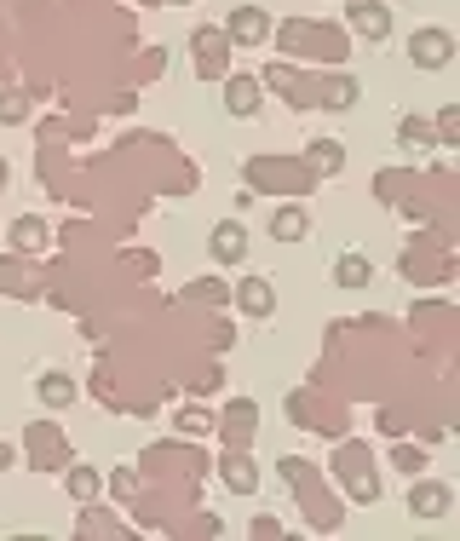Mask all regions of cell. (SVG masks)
<instances>
[{"label": "cell", "mask_w": 460, "mask_h": 541, "mask_svg": "<svg viewBox=\"0 0 460 541\" xmlns=\"http://www.w3.org/2000/svg\"><path fill=\"white\" fill-rule=\"evenodd\" d=\"M345 24L357 29V35H368V41H386V35H391V12L380 6V0H345Z\"/></svg>", "instance_id": "obj_4"}, {"label": "cell", "mask_w": 460, "mask_h": 541, "mask_svg": "<svg viewBox=\"0 0 460 541\" xmlns=\"http://www.w3.org/2000/svg\"><path fill=\"white\" fill-rule=\"evenodd\" d=\"M397 144H403V150H426V144H437V139H432V127H426L420 116H403V127H397Z\"/></svg>", "instance_id": "obj_15"}, {"label": "cell", "mask_w": 460, "mask_h": 541, "mask_svg": "<svg viewBox=\"0 0 460 541\" xmlns=\"http://www.w3.org/2000/svg\"><path fill=\"white\" fill-rule=\"evenodd\" d=\"M207 254L219 259V265H242V259H248V231H242L236 219L213 225V236H207Z\"/></svg>", "instance_id": "obj_5"}, {"label": "cell", "mask_w": 460, "mask_h": 541, "mask_svg": "<svg viewBox=\"0 0 460 541\" xmlns=\"http://www.w3.org/2000/svg\"><path fill=\"white\" fill-rule=\"evenodd\" d=\"M368 277H374L368 254H340V259H334V283H340V288H368Z\"/></svg>", "instance_id": "obj_11"}, {"label": "cell", "mask_w": 460, "mask_h": 541, "mask_svg": "<svg viewBox=\"0 0 460 541\" xmlns=\"http://www.w3.org/2000/svg\"><path fill=\"white\" fill-rule=\"evenodd\" d=\"M12 467V444H6V438H0V472Z\"/></svg>", "instance_id": "obj_21"}, {"label": "cell", "mask_w": 460, "mask_h": 541, "mask_svg": "<svg viewBox=\"0 0 460 541\" xmlns=\"http://www.w3.org/2000/svg\"><path fill=\"white\" fill-rule=\"evenodd\" d=\"M391 467H397V472H409V478H414V472H426V449L403 444V449H397V455H391Z\"/></svg>", "instance_id": "obj_17"}, {"label": "cell", "mask_w": 460, "mask_h": 541, "mask_svg": "<svg viewBox=\"0 0 460 541\" xmlns=\"http://www.w3.org/2000/svg\"><path fill=\"white\" fill-rule=\"evenodd\" d=\"M236 306L248 311V317H271V311H276V288L265 283V277H242V283H236Z\"/></svg>", "instance_id": "obj_7"}, {"label": "cell", "mask_w": 460, "mask_h": 541, "mask_svg": "<svg viewBox=\"0 0 460 541\" xmlns=\"http://www.w3.org/2000/svg\"><path fill=\"white\" fill-rule=\"evenodd\" d=\"M133 490H138L133 467H121V472H115V495H121V501H133Z\"/></svg>", "instance_id": "obj_20"}, {"label": "cell", "mask_w": 460, "mask_h": 541, "mask_svg": "<svg viewBox=\"0 0 460 541\" xmlns=\"http://www.w3.org/2000/svg\"><path fill=\"white\" fill-rule=\"evenodd\" d=\"M23 116H29V98H23V93L0 98V121H23Z\"/></svg>", "instance_id": "obj_18"}, {"label": "cell", "mask_w": 460, "mask_h": 541, "mask_svg": "<svg viewBox=\"0 0 460 541\" xmlns=\"http://www.w3.org/2000/svg\"><path fill=\"white\" fill-rule=\"evenodd\" d=\"M305 162L317 167V173H340L345 150H340V144H328V139H322V144H311V150H305Z\"/></svg>", "instance_id": "obj_16"}, {"label": "cell", "mask_w": 460, "mask_h": 541, "mask_svg": "<svg viewBox=\"0 0 460 541\" xmlns=\"http://www.w3.org/2000/svg\"><path fill=\"white\" fill-rule=\"evenodd\" d=\"M455 133H460V110H443L437 116V144H455Z\"/></svg>", "instance_id": "obj_19"}, {"label": "cell", "mask_w": 460, "mask_h": 541, "mask_svg": "<svg viewBox=\"0 0 460 541\" xmlns=\"http://www.w3.org/2000/svg\"><path fill=\"white\" fill-rule=\"evenodd\" d=\"M305 231H311L305 208H276V219H271V236H276V242H299Z\"/></svg>", "instance_id": "obj_14"}, {"label": "cell", "mask_w": 460, "mask_h": 541, "mask_svg": "<svg viewBox=\"0 0 460 541\" xmlns=\"http://www.w3.org/2000/svg\"><path fill=\"white\" fill-rule=\"evenodd\" d=\"M6 179H12V167H6V156H0V185H6Z\"/></svg>", "instance_id": "obj_22"}, {"label": "cell", "mask_w": 460, "mask_h": 541, "mask_svg": "<svg viewBox=\"0 0 460 541\" xmlns=\"http://www.w3.org/2000/svg\"><path fill=\"white\" fill-rule=\"evenodd\" d=\"M12 248H18V254H35V248H46V219L23 213L18 225H12Z\"/></svg>", "instance_id": "obj_13"}, {"label": "cell", "mask_w": 460, "mask_h": 541, "mask_svg": "<svg viewBox=\"0 0 460 541\" xmlns=\"http://www.w3.org/2000/svg\"><path fill=\"white\" fill-rule=\"evenodd\" d=\"M225 110L230 116H259V81L253 75H230L225 81Z\"/></svg>", "instance_id": "obj_8"}, {"label": "cell", "mask_w": 460, "mask_h": 541, "mask_svg": "<svg viewBox=\"0 0 460 541\" xmlns=\"http://www.w3.org/2000/svg\"><path fill=\"white\" fill-rule=\"evenodd\" d=\"M340 472H345V484H351V495H357V501H374V495H380V478L363 467V449H357V444L340 449Z\"/></svg>", "instance_id": "obj_6"}, {"label": "cell", "mask_w": 460, "mask_h": 541, "mask_svg": "<svg viewBox=\"0 0 460 541\" xmlns=\"http://www.w3.org/2000/svg\"><path fill=\"white\" fill-rule=\"evenodd\" d=\"M64 490H69V501H81V507H87V501H98L104 478H98V472H92L87 461H75V467L64 472Z\"/></svg>", "instance_id": "obj_10"}, {"label": "cell", "mask_w": 460, "mask_h": 541, "mask_svg": "<svg viewBox=\"0 0 460 541\" xmlns=\"http://www.w3.org/2000/svg\"><path fill=\"white\" fill-rule=\"evenodd\" d=\"M449 507H455V490H449V484H432V478H420V472H414V484H409V513H414V518H443Z\"/></svg>", "instance_id": "obj_3"}, {"label": "cell", "mask_w": 460, "mask_h": 541, "mask_svg": "<svg viewBox=\"0 0 460 541\" xmlns=\"http://www.w3.org/2000/svg\"><path fill=\"white\" fill-rule=\"evenodd\" d=\"M225 29H230L236 47H265V41H271V12H265V6H236Z\"/></svg>", "instance_id": "obj_2"}, {"label": "cell", "mask_w": 460, "mask_h": 541, "mask_svg": "<svg viewBox=\"0 0 460 541\" xmlns=\"http://www.w3.org/2000/svg\"><path fill=\"white\" fill-rule=\"evenodd\" d=\"M35 398H41L46 409H64V403L75 398V380H69V375H52V369H46V375L35 380Z\"/></svg>", "instance_id": "obj_12"}, {"label": "cell", "mask_w": 460, "mask_h": 541, "mask_svg": "<svg viewBox=\"0 0 460 541\" xmlns=\"http://www.w3.org/2000/svg\"><path fill=\"white\" fill-rule=\"evenodd\" d=\"M219 478H225V490H236V495L259 490V467H253L248 455H225V461H219Z\"/></svg>", "instance_id": "obj_9"}, {"label": "cell", "mask_w": 460, "mask_h": 541, "mask_svg": "<svg viewBox=\"0 0 460 541\" xmlns=\"http://www.w3.org/2000/svg\"><path fill=\"white\" fill-rule=\"evenodd\" d=\"M449 58H455V35H449V29H414L409 35V64L414 70H443V64H449Z\"/></svg>", "instance_id": "obj_1"}]
</instances>
